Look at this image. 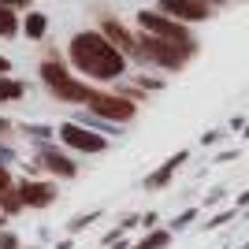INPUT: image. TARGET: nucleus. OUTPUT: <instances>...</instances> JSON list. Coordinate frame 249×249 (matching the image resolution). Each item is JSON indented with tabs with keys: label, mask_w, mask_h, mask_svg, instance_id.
Listing matches in <instances>:
<instances>
[{
	"label": "nucleus",
	"mask_w": 249,
	"mask_h": 249,
	"mask_svg": "<svg viewBox=\"0 0 249 249\" xmlns=\"http://www.w3.org/2000/svg\"><path fill=\"white\" fill-rule=\"evenodd\" d=\"M63 56H67V63H71V71L78 74V78H86V82H93V86H115L130 71V60H126L97 26L93 30L71 34Z\"/></svg>",
	"instance_id": "obj_1"
},
{
	"label": "nucleus",
	"mask_w": 249,
	"mask_h": 249,
	"mask_svg": "<svg viewBox=\"0 0 249 249\" xmlns=\"http://www.w3.org/2000/svg\"><path fill=\"white\" fill-rule=\"evenodd\" d=\"M37 74H41V86L49 89V97H56L60 104L86 108V104L93 101V93H97V86H93V82H86V78H78V74L71 71L67 56H60L56 49H49V56H41V63H37Z\"/></svg>",
	"instance_id": "obj_2"
},
{
	"label": "nucleus",
	"mask_w": 249,
	"mask_h": 249,
	"mask_svg": "<svg viewBox=\"0 0 249 249\" xmlns=\"http://www.w3.org/2000/svg\"><path fill=\"white\" fill-rule=\"evenodd\" d=\"M201 45H175V41H164V37H153V34H142L138 30V56L145 67H156V71H182L194 56H197Z\"/></svg>",
	"instance_id": "obj_3"
},
{
	"label": "nucleus",
	"mask_w": 249,
	"mask_h": 249,
	"mask_svg": "<svg viewBox=\"0 0 249 249\" xmlns=\"http://www.w3.org/2000/svg\"><path fill=\"white\" fill-rule=\"evenodd\" d=\"M134 30L153 34V37H164V41H175V45H197V37H194V30H190L186 22L164 15L160 8H142L134 15Z\"/></svg>",
	"instance_id": "obj_4"
},
{
	"label": "nucleus",
	"mask_w": 249,
	"mask_h": 249,
	"mask_svg": "<svg viewBox=\"0 0 249 249\" xmlns=\"http://www.w3.org/2000/svg\"><path fill=\"white\" fill-rule=\"evenodd\" d=\"M30 171L60 178V182H71V178H78V160H74V153H67L60 142H45V145H37V153H34Z\"/></svg>",
	"instance_id": "obj_5"
},
{
	"label": "nucleus",
	"mask_w": 249,
	"mask_h": 249,
	"mask_svg": "<svg viewBox=\"0 0 249 249\" xmlns=\"http://www.w3.org/2000/svg\"><path fill=\"white\" fill-rule=\"evenodd\" d=\"M86 112L101 115V119H108V123L126 126V123L138 115V101H130V97H123V93H115V89H108V86H97V93H93V101L86 104Z\"/></svg>",
	"instance_id": "obj_6"
},
{
	"label": "nucleus",
	"mask_w": 249,
	"mask_h": 249,
	"mask_svg": "<svg viewBox=\"0 0 249 249\" xmlns=\"http://www.w3.org/2000/svg\"><path fill=\"white\" fill-rule=\"evenodd\" d=\"M56 142H60L67 153H78V156H101L104 149H108V138L89 130V126H82V123H74V119L56 126Z\"/></svg>",
	"instance_id": "obj_7"
},
{
	"label": "nucleus",
	"mask_w": 249,
	"mask_h": 249,
	"mask_svg": "<svg viewBox=\"0 0 249 249\" xmlns=\"http://www.w3.org/2000/svg\"><path fill=\"white\" fill-rule=\"evenodd\" d=\"M97 30L123 52L130 63H142V56H138V30H130L123 19H115V15H101V19H97Z\"/></svg>",
	"instance_id": "obj_8"
},
{
	"label": "nucleus",
	"mask_w": 249,
	"mask_h": 249,
	"mask_svg": "<svg viewBox=\"0 0 249 249\" xmlns=\"http://www.w3.org/2000/svg\"><path fill=\"white\" fill-rule=\"evenodd\" d=\"M15 186H19L22 205L37 208V212H41V208H52V205H56V197H60V190H56V182H52L49 175H45V178L41 175H26V178H19Z\"/></svg>",
	"instance_id": "obj_9"
},
{
	"label": "nucleus",
	"mask_w": 249,
	"mask_h": 249,
	"mask_svg": "<svg viewBox=\"0 0 249 249\" xmlns=\"http://www.w3.org/2000/svg\"><path fill=\"white\" fill-rule=\"evenodd\" d=\"M156 8L171 15V19L186 22V26H197V22H208L216 15V4H208V0H156Z\"/></svg>",
	"instance_id": "obj_10"
},
{
	"label": "nucleus",
	"mask_w": 249,
	"mask_h": 249,
	"mask_svg": "<svg viewBox=\"0 0 249 249\" xmlns=\"http://www.w3.org/2000/svg\"><path fill=\"white\" fill-rule=\"evenodd\" d=\"M186 160H190V153H186V149H178V153L171 156V160H164V164L156 167L153 175H145V190H164L167 182L175 178V171H178L182 164H186Z\"/></svg>",
	"instance_id": "obj_11"
},
{
	"label": "nucleus",
	"mask_w": 249,
	"mask_h": 249,
	"mask_svg": "<svg viewBox=\"0 0 249 249\" xmlns=\"http://www.w3.org/2000/svg\"><path fill=\"white\" fill-rule=\"evenodd\" d=\"M22 37H26V41H34V45H41L45 37H49V15H45V11H37V8L22 11Z\"/></svg>",
	"instance_id": "obj_12"
},
{
	"label": "nucleus",
	"mask_w": 249,
	"mask_h": 249,
	"mask_svg": "<svg viewBox=\"0 0 249 249\" xmlns=\"http://www.w3.org/2000/svg\"><path fill=\"white\" fill-rule=\"evenodd\" d=\"M19 34H22V11L0 4V41H11V37H19Z\"/></svg>",
	"instance_id": "obj_13"
},
{
	"label": "nucleus",
	"mask_w": 249,
	"mask_h": 249,
	"mask_svg": "<svg viewBox=\"0 0 249 249\" xmlns=\"http://www.w3.org/2000/svg\"><path fill=\"white\" fill-rule=\"evenodd\" d=\"M26 97V82L15 74H0V104H19Z\"/></svg>",
	"instance_id": "obj_14"
},
{
	"label": "nucleus",
	"mask_w": 249,
	"mask_h": 249,
	"mask_svg": "<svg viewBox=\"0 0 249 249\" xmlns=\"http://www.w3.org/2000/svg\"><path fill=\"white\" fill-rule=\"evenodd\" d=\"M15 134H26L34 145H45V142H56V126H49V123H15Z\"/></svg>",
	"instance_id": "obj_15"
},
{
	"label": "nucleus",
	"mask_w": 249,
	"mask_h": 249,
	"mask_svg": "<svg viewBox=\"0 0 249 249\" xmlns=\"http://www.w3.org/2000/svg\"><path fill=\"white\" fill-rule=\"evenodd\" d=\"M15 182H19V178H15ZM19 212H26V205H22V197H19V186L4 190V194H0V216H4V223L15 219Z\"/></svg>",
	"instance_id": "obj_16"
},
{
	"label": "nucleus",
	"mask_w": 249,
	"mask_h": 249,
	"mask_svg": "<svg viewBox=\"0 0 249 249\" xmlns=\"http://www.w3.org/2000/svg\"><path fill=\"white\" fill-rule=\"evenodd\" d=\"M167 242H171V231H167V227H156V231H149L145 238L138 242V246H130V249H164Z\"/></svg>",
	"instance_id": "obj_17"
},
{
	"label": "nucleus",
	"mask_w": 249,
	"mask_h": 249,
	"mask_svg": "<svg viewBox=\"0 0 249 249\" xmlns=\"http://www.w3.org/2000/svg\"><path fill=\"white\" fill-rule=\"evenodd\" d=\"M97 219H101L97 208H93V212H82V216H71V219H67V234H82V231L89 227V223H97Z\"/></svg>",
	"instance_id": "obj_18"
},
{
	"label": "nucleus",
	"mask_w": 249,
	"mask_h": 249,
	"mask_svg": "<svg viewBox=\"0 0 249 249\" xmlns=\"http://www.w3.org/2000/svg\"><path fill=\"white\" fill-rule=\"evenodd\" d=\"M0 249H22V242H19V231L0 227Z\"/></svg>",
	"instance_id": "obj_19"
},
{
	"label": "nucleus",
	"mask_w": 249,
	"mask_h": 249,
	"mask_svg": "<svg viewBox=\"0 0 249 249\" xmlns=\"http://www.w3.org/2000/svg\"><path fill=\"white\" fill-rule=\"evenodd\" d=\"M15 156H19V153H15V145H11V142H8V138H0V164H15Z\"/></svg>",
	"instance_id": "obj_20"
},
{
	"label": "nucleus",
	"mask_w": 249,
	"mask_h": 249,
	"mask_svg": "<svg viewBox=\"0 0 249 249\" xmlns=\"http://www.w3.org/2000/svg\"><path fill=\"white\" fill-rule=\"evenodd\" d=\"M11 186H15V175H11L8 164H0V194H4V190H11Z\"/></svg>",
	"instance_id": "obj_21"
},
{
	"label": "nucleus",
	"mask_w": 249,
	"mask_h": 249,
	"mask_svg": "<svg viewBox=\"0 0 249 249\" xmlns=\"http://www.w3.org/2000/svg\"><path fill=\"white\" fill-rule=\"evenodd\" d=\"M4 8H15V11H30V4L34 0H0Z\"/></svg>",
	"instance_id": "obj_22"
},
{
	"label": "nucleus",
	"mask_w": 249,
	"mask_h": 249,
	"mask_svg": "<svg viewBox=\"0 0 249 249\" xmlns=\"http://www.w3.org/2000/svg\"><path fill=\"white\" fill-rule=\"evenodd\" d=\"M15 134V123H11L8 115H0V138H11Z\"/></svg>",
	"instance_id": "obj_23"
},
{
	"label": "nucleus",
	"mask_w": 249,
	"mask_h": 249,
	"mask_svg": "<svg viewBox=\"0 0 249 249\" xmlns=\"http://www.w3.org/2000/svg\"><path fill=\"white\" fill-rule=\"evenodd\" d=\"M194 216H197V212H182V216H178V219H175V223H171V227H175V231H178V227H182V223H190V219H194Z\"/></svg>",
	"instance_id": "obj_24"
},
{
	"label": "nucleus",
	"mask_w": 249,
	"mask_h": 249,
	"mask_svg": "<svg viewBox=\"0 0 249 249\" xmlns=\"http://www.w3.org/2000/svg\"><path fill=\"white\" fill-rule=\"evenodd\" d=\"M0 74H11V60L4 56V52H0Z\"/></svg>",
	"instance_id": "obj_25"
},
{
	"label": "nucleus",
	"mask_w": 249,
	"mask_h": 249,
	"mask_svg": "<svg viewBox=\"0 0 249 249\" xmlns=\"http://www.w3.org/2000/svg\"><path fill=\"white\" fill-rule=\"evenodd\" d=\"M208 4H216V8H219V4H231V0H208Z\"/></svg>",
	"instance_id": "obj_26"
},
{
	"label": "nucleus",
	"mask_w": 249,
	"mask_h": 249,
	"mask_svg": "<svg viewBox=\"0 0 249 249\" xmlns=\"http://www.w3.org/2000/svg\"><path fill=\"white\" fill-rule=\"evenodd\" d=\"M0 223H4V216H0Z\"/></svg>",
	"instance_id": "obj_27"
}]
</instances>
